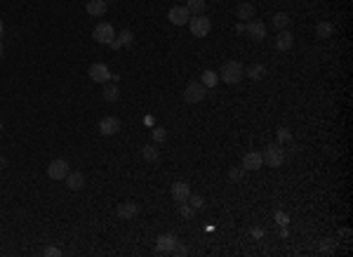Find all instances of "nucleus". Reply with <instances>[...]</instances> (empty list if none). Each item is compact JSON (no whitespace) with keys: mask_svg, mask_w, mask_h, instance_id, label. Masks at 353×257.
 Masks as SVG:
<instances>
[{"mask_svg":"<svg viewBox=\"0 0 353 257\" xmlns=\"http://www.w3.org/2000/svg\"><path fill=\"white\" fill-rule=\"evenodd\" d=\"M186 8L191 15H203L205 12V0H186Z\"/></svg>","mask_w":353,"mask_h":257,"instance_id":"aec40b11","label":"nucleus"},{"mask_svg":"<svg viewBox=\"0 0 353 257\" xmlns=\"http://www.w3.org/2000/svg\"><path fill=\"white\" fill-rule=\"evenodd\" d=\"M0 59H3V43H0Z\"/></svg>","mask_w":353,"mask_h":257,"instance_id":"e433bc0d","label":"nucleus"},{"mask_svg":"<svg viewBox=\"0 0 353 257\" xmlns=\"http://www.w3.org/2000/svg\"><path fill=\"white\" fill-rule=\"evenodd\" d=\"M332 31H334V29H332V24H330V22H320L318 26H315V33H318L320 38H330Z\"/></svg>","mask_w":353,"mask_h":257,"instance_id":"5701e85b","label":"nucleus"},{"mask_svg":"<svg viewBox=\"0 0 353 257\" xmlns=\"http://www.w3.org/2000/svg\"><path fill=\"white\" fill-rule=\"evenodd\" d=\"M292 43H294V36H292L287 29L285 31H278V36H276V47L280 50V52H287L292 47Z\"/></svg>","mask_w":353,"mask_h":257,"instance_id":"dca6fc26","label":"nucleus"},{"mask_svg":"<svg viewBox=\"0 0 353 257\" xmlns=\"http://www.w3.org/2000/svg\"><path fill=\"white\" fill-rule=\"evenodd\" d=\"M245 31H247V36H250L252 40H264V38H266V26H264L261 22H247Z\"/></svg>","mask_w":353,"mask_h":257,"instance_id":"f8f14e48","label":"nucleus"},{"mask_svg":"<svg viewBox=\"0 0 353 257\" xmlns=\"http://www.w3.org/2000/svg\"><path fill=\"white\" fill-rule=\"evenodd\" d=\"M264 161H261V154L259 151H247L243 156V170H259Z\"/></svg>","mask_w":353,"mask_h":257,"instance_id":"9b49d317","label":"nucleus"},{"mask_svg":"<svg viewBox=\"0 0 353 257\" xmlns=\"http://www.w3.org/2000/svg\"><path fill=\"white\" fill-rule=\"evenodd\" d=\"M85 10H87V15H92V17H104L108 5H106V0H87Z\"/></svg>","mask_w":353,"mask_h":257,"instance_id":"4468645a","label":"nucleus"},{"mask_svg":"<svg viewBox=\"0 0 353 257\" xmlns=\"http://www.w3.org/2000/svg\"><path fill=\"white\" fill-rule=\"evenodd\" d=\"M174 243H176V238H174V236L162 234V236H158V241H155V250H158L160 255H167V252H172V248H174Z\"/></svg>","mask_w":353,"mask_h":257,"instance_id":"ddd939ff","label":"nucleus"},{"mask_svg":"<svg viewBox=\"0 0 353 257\" xmlns=\"http://www.w3.org/2000/svg\"><path fill=\"white\" fill-rule=\"evenodd\" d=\"M141 154H144V158H146V161H151V163L158 161V156H160V154H158V149H155L153 144H146V147L141 149Z\"/></svg>","mask_w":353,"mask_h":257,"instance_id":"b1692460","label":"nucleus"},{"mask_svg":"<svg viewBox=\"0 0 353 257\" xmlns=\"http://www.w3.org/2000/svg\"><path fill=\"white\" fill-rule=\"evenodd\" d=\"M153 140H155V142H165V140H167V133H165V127H153Z\"/></svg>","mask_w":353,"mask_h":257,"instance_id":"cd10ccee","label":"nucleus"},{"mask_svg":"<svg viewBox=\"0 0 353 257\" xmlns=\"http://www.w3.org/2000/svg\"><path fill=\"white\" fill-rule=\"evenodd\" d=\"M186 252H189V250H186L184 243L176 241V243H174V248H172V255H186Z\"/></svg>","mask_w":353,"mask_h":257,"instance_id":"7c9ffc66","label":"nucleus"},{"mask_svg":"<svg viewBox=\"0 0 353 257\" xmlns=\"http://www.w3.org/2000/svg\"><path fill=\"white\" fill-rule=\"evenodd\" d=\"M169 194H172V198H174L176 203H184L186 198H189V194H191V187H189L186 182H174V184L169 187Z\"/></svg>","mask_w":353,"mask_h":257,"instance_id":"9d476101","label":"nucleus"},{"mask_svg":"<svg viewBox=\"0 0 353 257\" xmlns=\"http://www.w3.org/2000/svg\"><path fill=\"white\" fill-rule=\"evenodd\" d=\"M167 19L174 24V26H184V24H189V19H191V12H189L186 5H176V8H169Z\"/></svg>","mask_w":353,"mask_h":257,"instance_id":"0eeeda50","label":"nucleus"},{"mask_svg":"<svg viewBox=\"0 0 353 257\" xmlns=\"http://www.w3.org/2000/svg\"><path fill=\"white\" fill-rule=\"evenodd\" d=\"M245 76L247 78H252V80H261L264 76H266V66L264 64H250L245 71Z\"/></svg>","mask_w":353,"mask_h":257,"instance_id":"f3484780","label":"nucleus"},{"mask_svg":"<svg viewBox=\"0 0 353 257\" xmlns=\"http://www.w3.org/2000/svg\"><path fill=\"white\" fill-rule=\"evenodd\" d=\"M66 187H69L71 191H80V189L85 187V175L78 170L69 172V175H66Z\"/></svg>","mask_w":353,"mask_h":257,"instance_id":"2eb2a0df","label":"nucleus"},{"mask_svg":"<svg viewBox=\"0 0 353 257\" xmlns=\"http://www.w3.org/2000/svg\"><path fill=\"white\" fill-rule=\"evenodd\" d=\"M215 83H217V73H212V71H205V73H203V85L212 87Z\"/></svg>","mask_w":353,"mask_h":257,"instance_id":"bb28decb","label":"nucleus"},{"mask_svg":"<svg viewBox=\"0 0 353 257\" xmlns=\"http://www.w3.org/2000/svg\"><path fill=\"white\" fill-rule=\"evenodd\" d=\"M132 40H134V36H132L130 31H123V33H120V36H118V40H113L111 45H113L115 50H118V47H123V45H130Z\"/></svg>","mask_w":353,"mask_h":257,"instance_id":"4be33fe9","label":"nucleus"},{"mask_svg":"<svg viewBox=\"0 0 353 257\" xmlns=\"http://www.w3.org/2000/svg\"><path fill=\"white\" fill-rule=\"evenodd\" d=\"M322 252H332V250H334V243L332 241H322Z\"/></svg>","mask_w":353,"mask_h":257,"instance_id":"72a5a7b5","label":"nucleus"},{"mask_svg":"<svg viewBox=\"0 0 353 257\" xmlns=\"http://www.w3.org/2000/svg\"><path fill=\"white\" fill-rule=\"evenodd\" d=\"M186 201H189V205H191L193 210H198L200 205H203V196H200V194H189Z\"/></svg>","mask_w":353,"mask_h":257,"instance_id":"a878e982","label":"nucleus"},{"mask_svg":"<svg viewBox=\"0 0 353 257\" xmlns=\"http://www.w3.org/2000/svg\"><path fill=\"white\" fill-rule=\"evenodd\" d=\"M0 133H3V120H0Z\"/></svg>","mask_w":353,"mask_h":257,"instance_id":"58836bf2","label":"nucleus"},{"mask_svg":"<svg viewBox=\"0 0 353 257\" xmlns=\"http://www.w3.org/2000/svg\"><path fill=\"white\" fill-rule=\"evenodd\" d=\"M92 38L97 40V43H101V45H111L115 40V31H113V26L108 22H101L94 26V31H92Z\"/></svg>","mask_w":353,"mask_h":257,"instance_id":"20e7f679","label":"nucleus"},{"mask_svg":"<svg viewBox=\"0 0 353 257\" xmlns=\"http://www.w3.org/2000/svg\"><path fill=\"white\" fill-rule=\"evenodd\" d=\"M69 163L64 161V158H54L52 163L47 165V175H50V179H66V175H69Z\"/></svg>","mask_w":353,"mask_h":257,"instance_id":"423d86ee","label":"nucleus"},{"mask_svg":"<svg viewBox=\"0 0 353 257\" xmlns=\"http://www.w3.org/2000/svg\"><path fill=\"white\" fill-rule=\"evenodd\" d=\"M236 17L243 19V22H245V19H252V17H254V5H250V3H240L238 10H236Z\"/></svg>","mask_w":353,"mask_h":257,"instance_id":"6ab92c4d","label":"nucleus"},{"mask_svg":"<svg viewBox=\"0 0 353 257\" xmlns=\"http://www.w3.org/2000/svg\"><path fill=\"white\" fill-rule=\"evenodd\" d=\"M276 219L280 222V224H287V215H283V212H278L276 215Z\"/></svg>","mask_w":353,"mask_h":257,"instance_id":"f704fd0d","label":"nucleus"},{"mask_svg":"<svg viewBox=\"0 0 353 257\" xmlns=\"http://www.w3.org/2000/svg\"><path fill=\"white\" fill-rule=\"evenodd\" d=\"M0 36H3V19H0Z\"/></svg>","mask_w":353,"mask_h":257,"instance_id":"4c0bfd02","label":"nucleus"},{"mask_svg":"<svg viewBox=\"0 0 353 257\" xmlns=\"http://www.w3.org/2000/svg\"><path fill=\"white\" fill-rule=\"evenodd\" d=\"M0 168H8V158H3V156H0Z\"/></svg>","mask_w":353,"mask_h":257,"instance_id":"c9c22d12","label":"nucleus"},{"mask_svg":"<svg viewBox=\"0 0 353 257\" xmlns=\"http://www.w3.org/2000/svg\"><path fill=\"white\" fill-rule=\"evenodd\" d=\"M45 255L47 257H59V255H62V250H59V248H45Z\"/></svg>","mask_w":353,"mask_h":257,"instance_id":"473e14b6","label":"nucleus"},{"mask_svg":"<svg viewBox=\"0 0 353 257\" xmlns=\"http://www.w3.org/2000/svg\"><path fill=\"white\" fill-rule=\"evenodd\" d=\"M99 133L104 135V137H113V135L120 133V120L115 116H106L99 120Z\"/></svg>","mask_w":353,"mask_h":257,"instance_id":"6e6552de","label":"nucleus"},{"mask_svg":"<svg viewBox=\"0 0 353 257\" xmlns=\"http://www.w3.org/2000/svg\"><path fill=\"white\" fill-rule=\"evenodd\" d=\"M261 161L269 165V168H280L285 161L283 144H269V147L264 149V154H261Z\"/></svg>","mask_w":353,"mask_h":257,"instance_id":"f03ea898","label":"nucleus"},{"mask_svg":"<svg viewBox=\"0 0 353 257\" xmlns=\"http://www.w3.org/2000/svg\"><path fill=\"white\" fill-rule=\"evenodd\" d=\"M229 177L233 179V182H236V179H240V177H243V168H231V170H229Z\"/></svg>","mask_w":353,"mask_h":257,"instance_id":"2f4dec72","label":"nucleus"},{"mask_svg":"<svg viewBox=\"0 0 353 257\" xmlns=\"http://www.w3.org/2000/svg\"><path fill=\"white\" fill-rule=\"evenodd\" d=\"M287 24H290V17L285 15V12H278V15L273 17V26H276L278 31H285V29H287Z\"/></svg>","mask_w":353,"mask_h":257,"instance_id":"412c9836","label":"nucleus"},{"mask_svg":"<svg viewBox=\"0 0 353 257\" xmlns=\"http://www.w3.org/2000/svg\"><path fill=\"white\" fill-rule=\"evenodd\" d=\"M243 76H245V69H243V64L240 62H226L222 66V71H219V78H222L226 85H236V83H240Z\"/></svg>","mask_w":353,"mask_h":257,"instance_id":"f257e3e1","label":"nucleus"},{"mask_svg":"<svg viewBox=\"0 0 353 257\" xmlns=\"http://www.w3.org/2000/svg\"><path fill=\"white\" fill-rule=\"evenodd\" d=\"M290 130H287V127H280V130H278V140H280V144H283V142H290Z\"/></svg>","mask_w":353,"mask_h":257,"instance_id":"c85d7f7f","label":"nucleus"},{"mask_svg":"<svg viewBox=\"0 0 353 257\" xmlns=\"http://www.w3.org/2000/svg\"><path fill=\"white\" fill-rule=\"evenodd\" d=\"M205 94H208V90L203 83H189L184 90V101L186 104H198V101L205 99Z\"/></svg>","mask_w":353,"mask_h":257,"instance_id":"39448f33","label":"nucleus"},{"mask_svg":"<svg viewBox=\"0 0 353 257\" xmlns=\"http://www.w3.org/2000/svg\"><path fill=\"white\" fill-rule=\"evenodd\" d=\"M90 78H92L94 83H108L111 71H108L106 64H92V66H90Z\"/></svg>","mask_w":353,"mask_h":257,"instance_id":"1a4fd4ad","label":"nucleus"},{"mask_svg":"<svg viewBox=\"0 0 353 257\" xmlns=\"http://www.w3.org/2000/svg\"><path fill=\"white\" fill-rule=\"evenodd\" d=\"M193 208L191 205H184V203H182V208H179V215H182V217H193Z\"/></svg>","mask_w":353,"mask_h":257,"instance_id":"c756f323","label":"nucleus"},{"mask_svg":"<svg viewBox=\"0 0 353 257\" xmlns=\"http://www.w3.org/2000/svg\"><path fill=\"white\" fill-rule=\"evenodd\" d=\"M118 97H120V90L115 85H108L106 90H104V99L106 101H118Z\"/></svg>","mask_w":353,"mask_h":257,"instance_id":"393cba45","label":"nucleus"},{"mask_svg":"<svg viewBox=\"0 0 353 257\" xmlns=\"http://www.w3.org/2000/svg\"><path fill=\"white\" fill-rule=\"evenodd\" d=\"M115 212H118V217L120 219H132L134 215H137V205H134V203H120Z\"/></svg>","mask_w":353,"mask_h":257,"instance_id":"a211bd4d","label":"nucleus"},{"mask_svg":"<svg viewBox=\"0 0 353 257\" xmlns=\"http://www.w3.org/2000/svg\"><path fill=\"white\" fill-rule=\"evenodd\" d=\"M189 29H191V33L196 38H205L210 33V29H212V22L205 15H196L193 19H189Z\"/></svg>","mask_w":353,"mask_h":257,"instance_id":"7ed1b4c3","label":"nucleus"}]
</instances>
